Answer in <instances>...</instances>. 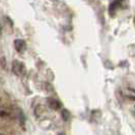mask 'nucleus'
Instances as JSON below:
<instances>
[{
    "mask_svg": "<svg viewBox=\"0 0 135 135\" xmlns=\"http://www.w3.org/2000/svg\"><path fill=\"white\" fill-rule=\"evenodd\" d=\"M14 47L18 53H21L23 50H26V42L21 39H17L14 41Z\"/></svg>",
    "mask_w": 135,
    "mask_h": 135,
    "instance_id": "2",
    "label": "nucleus"
},
{
    "mask_svg": "<svg viewBox=\"0 0 135 135\" xmlns=\"http://www.w3.org/2000/svg\"><path fill=\"white\" fill-rule=\"evenodd\" d=\"M18 118H20V124L21 126V128L25 130V123H26V119H25V115L22 114V112L20 111L18 113Z\"/></svg>",
    "mask_w": 135,
    "mask_h": 135,
    "instance_id": "4",
    "label": "nucleus"
},
{
    "mask_svg": "<svg viewBox=\"0 0 135 135\" xmlns=\"http://www.w3.org/2000/svg\"><path fill=\"white\" fill-rule=\"evenodd\" d=\"M12 72L16 75L23 74V72H25L23 63L20 62L18 60H13V62H12Z\"/></svg>",
    "mask_w": 135,
    "mask_h": 135,
    "instance_id": "1",
    "label": "nucleus"
},
{
    "mask_svg": "<svg viewBox=\"0 0 135 135\" xmlns=\"http://www.w3.org/2000/svg\"><path fill=\"white\" fill-rule=\"evenodd\" d=\"M61 116H62V119L64 121H68L69 120V117H70V114L67 110H62V113H61Z\"/></svg>",
    "mask_w": 135,
    "mask_h": 135,
    "instance_id": "5",
    "label": "nucleus"
},
{
    "mask_svg": "<svg viewBox=\"0 0 135 135\" xmlns=\"http://www.w3.org/2000/svg\"><path fill=\"white\" fill-rule=\"evenodd\" d=\"M0 102H1V99H0Z\"/></svg>",
    "mask_w": 135,
    "mask_h": 135,
    "instance_id": "10",
    "label": "nucleus"
},
{
    "mask_svg": "<svg viewBox=\"0 0 135 135\" xmlns=\"http://www.w3.org/2000/svg\"><path fill=\"white\" fill-rule=\"evenodd\" d=\"M0 135H3V134H2V133H0Z\"/></svg>",
    "mask_w": 135,
    "mask_h": 135,
    "instance_id": "8",
    "label": "nucleus"
},
{
    "mask_svg": "<svg viewBox=\"0 0 135 135\" xmlns=\"http://www.w3.org/2000/svg\"><path fill=\"white\" fill-rule=\"evenodd\" d=\"M59 135H63V134H59Z\"/></svg>",
    "mask_w": 135,
    "mask_h": 135,
    "instance_id": "9",
    "label": "nucleus"
},
{
    "mask_svg": "<svg viewBox=\"0 0 135 135\" xmlns=\"http://www.w3.org/2000/svg\"><path fill=\"white\" fill-rule=\"evenodd\" d=\"M0 64H1V67L3 69H6V62H5V58L2 57L1 60H0Z\"/></svg>",
    "mask_w": 135,
    "mask_h": 135,
    "instance_id": "6",
    "label": "nucleus"
},
{
    "mask_svg": "<svg viewBox=\"0 0 135 135\" xmlns=\"http://www.w3.org/2000/svg\"><path fill=\"white\" fill-rule=\"evenodd\" d=\"M9 116V113H7L5 111H0V117L1 118H4V117H8Z\"/></svg>",
    "mask_w": 135,
    "mask_h": 135,
    "instance_id": "7",
    "label": "nucleus"
},
{
    "mask_svg": "<svg viewBox=\"0 0 135 135\" xmlns=\"http://www.w3.org/2000/svg\"><path fill=\"white\" fill-rule=\"evenodd\" d=\"M48 104H49V107L53 110H59L61 108V103L55 99H48Z\"/></svg>",
    "mask_w": 135,
    "mask_h": 135,
    "instance_id": "3",
    "label": "nucleus"
}]
</instances>
